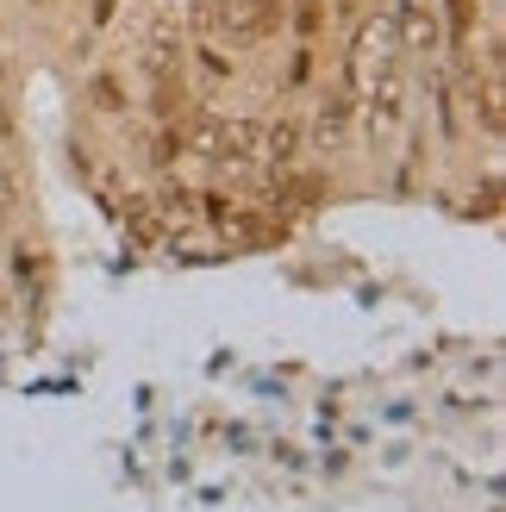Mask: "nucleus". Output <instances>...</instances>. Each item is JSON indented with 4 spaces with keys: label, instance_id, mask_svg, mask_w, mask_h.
<instances>
[{
    "label": "nucleus",
    "instance_id": "nucleus-4",
    "mask_svg": "<svg viewBox=\"0 0 506 512\" xmlns=\"http://www.w3.org/2000/svg\"><path fill=\"white\" fill-rule=\"evenodd\" d=\"M94 107H100V113H119V107H125V94H119L113 75H100V82H94Z\"/></svg>",
    "mask_w": 506,
    "mask_h": 512
},
{
    "label": "nucleus",
    "instance_id": "nucleus-1",
    "mask_svg": "<svg viewBox=\"0 0 506 512\" xmlns=\"http://www.w3.org/2000/svg\"><path fill=\"white\" fill-rule=\"evenodd\" d=\"M275 19V0H200V32L213 44H257Z\"/></svg>",
    "mask_w": 506,
    "mask_h": 512
},
{
    "label": "nucleus",
    "instance_id": "nucleus-5",
    "mask_svg": "<svg viewBox=\"0 0 506 512\" xmlns=\"http://www.w3.org/2000/svg\"><path fill=\"white\" fill-rule=\"evenodd\" d=\"M94 19H113V0H94Z\"/></svg>",
    "mask_w": 506,
    "mask_h": 512
},
{
    "label": "nucleus",
    "instance_id": "nucleus-2",
    "mask_svg": "<svg viewBox=\"0 0 506 512\" xmlns=\"http://www.w3.org/2000/svg\"><path fill=\"white\" fill-rule=\"evenodd\" d=\"M350 113H357V107H350V94H332V100L319 107V119H313V144H344Z\"/></svg>",
    "mask_w": 506,
    "mask_h": 512
},
{
    "label": "nucleus",
    "instance_id": "nucleus-3",
    "mask_svg": "<svg viewBox=\"0 0 506 512\" xmlns=\"http://www.w3.org/2000/svg\"><path fill=\"white\" fill-rule=\"evenodd\" d=\"M407 38H413L419 50H438V44H444V25L425 13V7H407Z\"/></svg>",
    "mask_w": 506,
    "mask_h": 512
}]
</instances>
